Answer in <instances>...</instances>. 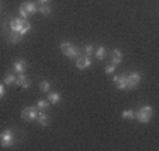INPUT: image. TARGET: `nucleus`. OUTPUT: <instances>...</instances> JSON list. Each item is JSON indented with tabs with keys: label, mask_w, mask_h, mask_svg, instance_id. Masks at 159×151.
<instances>
[{
	"label": "nucleus",
	"mask_w": 159,
	"mask_h": 151,
	"mask_svg": "<svg viewBox=\"0 0 159 151\" xmlns=\"http://www.w3.org/2000/svg\"><path fill=\"white\" fill-rule=\"evenodd\" d=\"M16 144V136L10 129H6L0 133V145L3 148H9Z\"/></svg>",
	"instance_id": "nucleus-2"
},
{
	"label": "nucleus",
	"mask_w": 159,
	"mask_h": 151,
	"mask_svg": "<svg viewBox=\"0 0 159 151\" xmlns=\"http://www.w3.org/2000/svg\"><path fill=\"white\" fill-rule=\"evenodd\" d=\"M92 54H94V47L92 45V44H87V45H84L83 55H86V57H90Z\"/></svg>",
	"instance_id": "nucleus-23"
},
{
	"label": "nucleus",
	"mask_w": 159,
	"mask_h": 151,
	"mask_svg": "<svg viewBox=\"0 0 159 151\" xmlns=\"http://www.w3.org/2000/svg\"><path fill=\"white\" fill-rule=\"evenodd\" d=\"M39 110L37 109V106H27V107H24L23 109V112H21V119L24 121H28V123H31V121H35L37 120V116H38Z\"/></svg>",
	"instance_id": "nucleus-3"
},
{
	"label": "nucleus",
	"mask_w": 159,
	"mask_h": 151,
	"mask_svg": "<svg viewBox=\"0 0 159 151\" xmlns=\"http://www.w3.org/2000/svg\"><path fill=\"white\" fill-rule=\"evenodd\" d=\"M16 78H17V76H16L13 72L6 73V75H4V78H3V83L4 85H13V83H16Z\"/></svg>",
	"instance_id": "nucleus-19"
},
{
	"label": "nucleus",
	"mask_w": 159,
	"mask_h": 151,
	"mask_svg": "<svg viewBox=\"0 0 159 151\" xmlns=\"http://www.w3.org/2000/svg\"><path fill=\"white\" fill-rule=\"evenodd\" d=\"M21 38H23V37L20 35V34L18 33H10L9 35H7V41L10 42V44H13V45H14V44H18V42L21 41Z\"/></svg>",
	"instance_id": "nucleus-15"
},
{
	"label": "nucleus",
	"mask_w": 159,
	"mask_h": 151,
	"mask_svg": "<svg viewBox=\"0 0 159 151\" xmlns=\"http://www.w3.org/2000/svg\"><path fill=\"white\" fill-rule=\"evenodd\" d=\"M23 21H24V18H21V17L11 18V20H10V30H11L13 33H18L21 26H23Z\"/></svg>",
	"instance_id": "nucleus-10"
},
{
	"label": "nucleus",
	"mask_w": 159,
	"mask_h": 151,
	"mask_svg": "<svg viewBox=\"0 0 159 151\" xmlns=\"http://www.w3.org/2000/svg\"><path fill=\"white\" fill-rule=\"evenodd\" d=\"M121 117L124 119V120H132V119H135V112L132 109H127V110H124L123 113H121Z\"/></svg>",
	"instance_id": "nucleus-20"
},
{
	"label": "nucleus",
	"mask_w": 159,
	"mask_h": 151,
	"mask_svg": "<svg viewBox=\"0 0 159 151\" xmlns=\"http://www.w3.org/2000/svg\"><path fill=\"white\" fill-rule=\"evenodd\" d=\"M39 89H41L42 93H48V92H51V83L48 81H42L39 83Z\"/></svg>",
	"instance_id": "nucleus-22"
},
{
	"label": "nucleus",
	"mask_w": 159,
	"mask_h": 151,
	"mask_svg": "<svg viewBox=\"0 0 159 151\" xmlns=\"http://www.w3.org/2000/svg\"><path fill=\"white\" fill-rule=\"evenodd\" d=\"M153 116V107L149 105H145L142 106L141 109L138 110V112H135V119L139 121V123H149L151 119H152Z\"/></svg>",
	"instance_id": "nucleus-1"
},
{
	"label": "nucleus",
	"mask_w": 159,
	"mask_h": 151,
	"mask_svg": "<svg viewBox=\"0 0 159 151\" xmlns=\"http://www.w3.org/2000/svg\"><path fill=\"white\" fill-rule=\"evenodd\" d=\"M90 65H92V59H90L89 57H86V55H80V57L76 58V67H78L80 71L89 68Z\"/></svg>",
	"instance_id": "nucleus-6"
},
{
	"label": "nucleus",
	"mask_w": 159,
	"mask_h": 151,
	"mask_svg": "<svg viewBox=\"0 0 159 151\" xmlns=\"http://www.w3.org/2000/svg\"><path fill=\"white\" fill-rule=\"evenodd\" d=\"M49 105H51V103L48 102V99H39L38 102H37V109H38L39 112H45V110L49 107Z\"/></svg>",
	"instance_id": "nucleus-17"
},
{
	"label": "nucleus",
	"mask_w": 159,
	"mask_h": 151,
	"mask_svg": "<svg viewBox=\"0 0 159 151\" xmlns=\"http://www.w3.org/2000/svg\"><path fill=\"white\" fill-rule=\"evenodd\" d=\"M37 121H38L39 126L47 127V126H49V123H51V119H49V116L45 112H39L38 116H37Z\"/></svg>",
	"instance_id": "nucleus-12"
},
{
	"label": "nucleus",
	"mask_w": 159,
	"mask_h": 151,
	"mask_svg": "<svg viewBox=\"0 0 159 151\" xmlns=\"http://www.w3.org/2000/svg\"><path fill=\"white\" fill-rule=\"evenodd\" d=\"M116 67H117V65H114V64H108L107 67L104 68V72L107 73V75H110V73H114Z\"/></svg>",
	"instance_id": "nucleus-24"
},
{
	"label": "nucleus",
	"mask_w": 159,
	"mask_h": 151,
	"mask_svg": "<svg viewBox=\"0 0 159 151\" xmlns=\"http://www.w3.org/2000/svg\"><path fill=\"white\" fill-rule=\"evenodd\" d=\"M94 55H96V58L99 61H102V59H104V58H106V55H107V51H106V48L103 45H100L97 50H94Z\"/></svg>",
	"instance_id": "nucleus-18"
},
{
	"label": "nucleus",
	"mask_w": 159,
	"mask_h": 151,
	"mask_svg": "<svg viewBox=\"0 0 159 151\" xmlns=\"http://www.w3.org/2000/svg\"><path fill=\"white\" fill-rule=\"evenodd\" d=\"M4 95H6V89H4V85L0 83V99H2Z\"/></svg>",
	"instance_id": "nucleus-25"
},
{
	"label": "nucleus",
	"mask_w": 159,
	"mask_h": 151,
	"mask_svg": "<svg viewBox=\"0 0 159 151\" xmlns=\"http://www.w3.org/2000/svg\"><path fill=\"white\" fill-rule=\"evenodd\" d=\"M51 7L48 6V4H39L38 6V13H41V14H44V16H49L51 14Z\"/></svg>",
	"instance_id": "nucleus-21"
},
{
	"label": "nucleus",
	"mask_w": 159,
	"mask_h": 151,
	"mask_svg": "<svg viewBox=\"0 0 159 151\" xmlns=\"http://www.w3.org/2000/svg\"><path fill=\"white\" fill-rule=\"evenodd\" d=\"M142 79V75L139 72H131L127 73V91H131V89L137 88L139 85Z\"/></svg>",
	"instance_id": "nucleus-4"
},
{
	"label": "nucleus",
	"mask_w": 159,
	"mask_h": 151,
	"mask_svg": "<svg viewBox=\"0 0 159 151\" xmlns=\"http://www.w3.org/2000/svg\"><path fill=\"white\" fill-rule=\"evenodd\" d=\"M121 61H123V52L120 50H113V52H111V64L118 65Z\"/></svg>",
	"instance_id": "nucleus-14"
},
{
	"label": "nucleus",
	"mask_w": 159,
	"mask_h": 151,
	"mask_svg": "<svg viewBox=\"0 0 159 151\" xmlns=\"http://www.w3.org/2000/svg\"><path fill=\"white\" fill-rule=\"evenodd\" d=\"M0 10H2V4H0Z\"/></svg>",
	"instance_id": "nucleus-27"
},
{
	"label": "nucleus",
	"mask_w": 159,
	"mask_h": 151,
	"mask_svg": "<svg viewBox=\"0 0 159 151\" xmlns=\"http://www.w3.org/2000/svg\"><path fill=\"white\" fill-rule=\"evenodd\" d=\"M113 82L116 83L117 89H120V91L125 89L127 91V75L125 73H123V75H116L114 78H113Z\"/></svg>",
	"instance_id": "nucleus-7"
},
{
	"label": "nucleus",
	"mask_w": 159,
	"mask_h": 151,
	"mask_svg": "<svg viewBox=\"0 0 159 151\" xmlns=\"http://www.w3.org/2000/svg\"><path fill=\"white\" fill-rule=\"evenodd\" d=\"M20 7H21V9H24L30 16L38 12V6H37L34 2H24L23 4H20Z\"/></svg>",
	"instance_id": "nucleus-11"
},
{
	"label": "nucleus",
	"mask_w": 159,
	"mask_h": 151,
	"mask_svg": "<svg viewBox=\"0 0 159 151\" xmlns=\"http://www.w3.org/2000/svg\"><path fill=\"white\" fill-rule=\"evenodd\" d=\"M30 30H31V23L27 20V18H24V21H23V26H21L18 34H20L21 37H24L25 34H27V31H30Z\"/></svg>",
	"instance_id": "nucleus-16"
},
{
	"label": "nucleus",
	"mask_w": 159,
	"mask_h": 151,
	"mask_svg": "<svg viewBox=\"0 0 159 151\" xmlns=\"http://www.w3.org/2000/svg\"><path fill=\"white\" fill-rule=\"evenodd\" d=\"M48 102L51 103V105H58V103H61V100H62V96H61V93H58V92H48Z\"/></svg>",
	"instance_id": "nucleus-13"
},
{
	"label": "nucleus",
	"mask_w": 159,
	"mask_h": 151,
	"mask_svg": "<svg viewBox=\"0 0 159 151\" xmlns=\"http://www.w3.org/2000/svg\"><path fill=\"white\" fill-rule=\"evenodd\" d=\"M65 55L69 58V59H76L78 57H80V55H82V50L78 48L76 45H73V44H72V45L69 47V50L65 52Z\"/></svg>",
	"instance_id": "nucleus-9"
},
{
	"label": "nucleus",
	"mask_w": 159,
	"mask_h": 151,
	"mask_svg": "<svg viewBox=\"0 0 159 151\" xmlns=\"http://www.w3.org/2000/svg\"><path fill=\"white\" fill-rule=\"evenodd\" d=\"M17 86H20V88L23 89H28L31 86V81L25 76V73H18V76L16 78V83Z\"/></svg>",
	"instance_id": "nucleus-5"
},
{
	"label": "nucleus",
	"mask_w": 159,
	"mask_h": 151,
	"mask_svg": "<svg viewBox=\"0 0 159 151\" xmlns=\"http://www.w3.org/2000/svg\"><path fill=\"white\" fill-rule=\"evenodd\" d=\"M25 71H27V62L24 59H17L13 62V72L25 73Z\"/></svg>",
	"instance_id": "nucleus-8"
},
{
	"label": "nucleus",
	"mask_w": 159,
	"mask_h": 151,
	"mask_svg": "<svg viewBox=\"0 0 159 151\" xmlns=\"http://www.w3.org/2000/svg\"><path fill=\"white\" fill-rule=\"evenodd\" d=\"M39 4H48L49 3V0H37Z\"/></svg>",
	"instance_id": "nucleus-26"
}]
</instances>
